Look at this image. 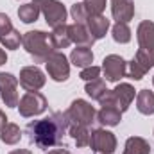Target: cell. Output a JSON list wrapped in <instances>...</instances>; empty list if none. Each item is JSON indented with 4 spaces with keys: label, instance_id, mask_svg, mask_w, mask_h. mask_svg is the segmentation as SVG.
Instances as JSON below:
<instances>
[{
    "label": "cell",
    "instance_id": "cell-28",
    "mask_svg": "<svg viewBox=\"0 0 154 154\" xmlns=\"http://www.w3.org/2000/svg\"><path fill=\"white\" fill-rule=\"evenodd\" d=\"M0 116H4V115L0 113ZM5 120H7V118H0V124H5Z\"/></svg>",
    "mask_w": 154,
    "mask_h": 154
},
{
    "label": "cell",
    "instance_id": "cell-6",
    "mask_svg": "<svg viewBox=\"0 0 154 154\" xmlns=\"http://www.w3.org/2000/svg\"><path fill=\"white\" fill-rule=\"evenodd\" d=\"M47 70L54 81H66L68 79V63L63 54H50L47 59Z\"/></svg>",
    "mask_w": 154,
    "mask_h": 154
},
{
    "label": "cell",
    "instance_id": "cell-10",
    "mask_svg": "<svg viewBox=\"0 0 154 154\" xmlns=\"http://www.w3.org/2000/svg\"><path fill=\"white\" fill-rule=\"evenodd\" d=\"M20 82H22L23 88L32 91V90H38V88L43 86L45 77H43V74L39 72L38 68H23L22 75H20Z\"/></svg>",
    "mask_w": 154,
    "mask_h": 154
},
{
    "label": "cell",
    "instance_id": "cell-18",
    "mask_svg": "<svg viewBox=\"0 0 154 154\" xmlns=\"http://www.w3.org/2000/svg\"><path fill=\"white\" fill-rule=\"evenodd\" d=\"M70 41H72V39H70L68 29H66L65 25H59V27H56V31H54V34H52V43H54V47H56V48L66 47Z\"/></svg>",
    "mask_w": 154,
    "mask_h": 154
},
{
    "label": "cell",
    "instance_id": "cell-9",
    "mask_svg": "<svg viewBox=\"0 0 154 154\" xmlns=\"http://www.w3.org/2000/svg\"><path fill=\"white\" fill-rule=\"evenodd\" d=\"M104 72L108 81H118L125 74V61L118 56H109L104 59Z\"/></svg>",
    "mask_w": 154,
    "mask_h": 154
},
{
    "label": "cell",
    "instance_id": "cell-23",
    "mask_svg": "<svg viewBox=\"0 0 154 154\" xmlns=\"http://www.w3.org/2000/svg\"><path fill=\"white\" fill-rule=\"evenodd\" d=\"M72 16L75 20V23H82L86 20V7H84V4H75L72 7Z\"/></svg>",
    "mask_w": 154,
    "mask_h": 154
},
{
    "label": "cell",
    "instance_id": "cell-25",
    "mask_svg": "<svg viewBox=\"0 0 154 154\" xmlns=\"http://www.w3.org/2000/svg\"><path fill=\"white\" fill-rule=\"evenodd\" d=\"M100 74V68H97V66H88V68H84L82 72H81V79H84V81H95L97 77Z\"/></svg>",
    "mask_w": 154,
    "mask_h": 154
},
{
    "label": "cell",
    "instance_id": "cell-11",
    "mask_svg": "<svg viewBox=\"0 0 154 154\" xmlns=\"http://www.w3.org/2000/svg\"><path fill=\"white\" fill-rule=\"evenodd\" d=\"M138 38L142 43V48L154 54V23H149V22L142 23L140 31H138Z\"/></svg>",
    "mask_w": 154,
    "mask_h": 154
},
{
    "label": "cell",
    "instance_id": "cell-15",
    "mask_svg": "<svg viewBox=\"0 0 154 154\" xmlns=\"http://www.w3.org/2000/svg\"><path fill=\"white\" fill-rule=\"evenodd\" d=\"M72 61L75 66H90L93 61V54L88 47H81L72 52Z\"/></svg>",
    "mask_w": 154,
    "mask_h": 154
},
{
    "label": "cell",
    "instance_id": "cell-1",
    "mask_svg": "<svg viewBox=\"0 0 154 154\" xmlns=\"http://www.w3.org/2000/svg\"><path fill=\"white\" fill-rule=\"evenodd\" d=\"M68 118L63 113H54L48 118L31 122L27 125V134L31 143H36L39 149H48L54 147L61 142V136L66 129Z\"/></svg>",
    "mask_w": 154,
    "mask_h": 154
},
{
    "label": "cell",
    "instance_id": "cell-22",
    "mask_svg": "<svg viewBox=\"0 0 154 154\" xmlns=\"http://www.w3.org/2000/svg\"><path fill=\"white\" fill-rule=\"evenodd\" d=\"M113 38H115V41H120V43H127L131 39V32L125 23H122V22L116 23L113 29Z\"/></svg>",
    "mask_w": 154,
    "mask_h": 154
},
{
    "label": "cell",
    "instance_id": "cell-3",
    "mask_svg": "<svg viewBox=\"0 0 154 154\" xmlns=\"http://www.w3.org/2000/svg\"><path fill=\"white\" fill-rule=\"evenodd\" d=\"M38 4H43L39 5L45 18H47V23L52 25V27H59V23H65V16H66V11L63 7V4L56 2V0H34ZM36 4V5H38Z\"/></svg>",
    "mask_w": 154,
    "mask_h": 154
},
{
    "label": "cell",
    "instance_id": "cell-7",
    "mask_svg": "<svg viewBox=\"0 0 154 154\" xmlns=\"http://www.w3.org/2000/svg\"><path fill=\"white\" fill-rule=\"evenodd\" d=\"M90 145H91V149H93L95 152L111 154L113 151H115V138H113L111 133L99 129V131H95V133L91 134V138H90Z\"/></svg>",
    "mask_w": 154,
    "mask_h": 154
},
{
    "label": "cell",
    "instance_id": "cell-12",
    "mask_svg": "<svg viewBox=\"0 0 154 154\" xmlns=\"http://www.w3.org/2000/svg\"><path fill=\"white\" fill-rule=\"evenodd\" d=\"M108 27H109V22L104 18V16H100V14H91V18H90V31H91V34H93V39L97 38H102L104 34H106V31H108Z\"/></svg>",
    "mask_w": 154,
    "mask_h": 154
},
{
    "label": "cell",
    "instance_id": "cell-8",
    "mask_svg": "<svg viewBox=\"0 0 154 154\" xmlns=\"http://www.w3.org/2000/svg\"><path fill=\"white\" fill-rule=\"evenodd\" d=\"M0 90L7 106H16V79L11 74H0Z\"/></svg>",
    "mask_w": 154,
    "mask_h": 154
},
{
    "label": "cell",
    "instance_id": "cell-19",
    "mask_svg": "<svg viewBox=\"0 0 154 154\" xmlns=\"http://www.w3.org/2000/svg\"><path fill=\"white\" fill-rule=\"evenodd\" d=\"M38 5L32 2V4H27V5H23V7H20V11H18V16L25 22V23H31V22H36V18H38Z\"/></svg>",
    "mask_w": 154,
    "mask_h": 154
},
{
    "label": "cell",
    "instance_id": "cell-21",
    "mask_svg": "<svg viewBox=\"0 0 154 154\" xmlns=\"http://www.w3.org/2000/svg\"><path fill=\"white\" fill-rule=\"evenodd\" d=\"M86 91H88V95H91L93 99H99V100H102L104 95L108 93V90L104 88V84L100 81H97V79H95V82H91V84L86 86Z\"/></svg>",
    "mask_w": 154,
    "mask_h": 154
},
{
    "label": "cell",
    "instance_id": "cell-20",
    "mask_svg": "<svg viewBox=\"0 0 154 154\" xmlns=\"http://www.w3.org/2000/svg\"><path fill=\"white\" fill-rule=\"evenodd\" d=\"M20 138V129L13 124H5V127L2 129V140L5 143H16Z\"/></svg>",
    "mask_w": 154,
    "mask_h": 154
},
{
    "label": "cell",
    "instance_id": "cell-24",
    "mask_svg": "<svg viewBox=\"0 0 154 154\" xmlns=\"http://www.w3.org/2000/svg\"><path fill=\"white\" fill-rule=\"evenodd\" d=\"M104 5H106V0H88L84 7H86V11L91 9V14H100Z\"/></svg>",
    "mask_w": 154,
    "mask_h": 154
},
{
    "label": "cell",
    "instance_id": "cell-5",
    "mask_svg": "<svg viewBox=\"0 0 154 154\" xmlns=\"http://www.w3.org/2000/svg\"><path fill=\"white\" fill-rule=\"evenodd\" d=\"M47 108V100L43 95H39L36 91H29L22 102H20V113L23 116H32V115H39L41 111H45Z\"/></svg>",
    "mask_w": 154,
    "mask_h": 154
},
{
    "label": "cell",
    "instance_id": "cell-16",
    "mask_svg": "<svg viewBox=\"0 0 154 154\" xmlns=\"http://www.w3.org/2000/svg\"><path fill=\"white\" fill-rule=\"evenodd\" d=\"M151 147L142 138H129L125 145V154H149Z\"/></svg>",
    "mask_w": 154,
    "mask_h": 154
},
{
    "label": "cell",
    "instance_id": "cell-27",
    "mask_svg": "<svg viewBox=\"0 0 154 154\" xmlns=\"http://www.w3.org/2000/svg\"><path fill=\"white\" fill-rule=\"evenodd\" d=\"M5 59H7V57H5V54L0 50V65H2V63H5Z\"/></svg>",
    "mask_w": 154,
    "mask_h": 154
},
{
    "label": "cell",
    "instance_id": "cell-13",
    "mask_svg": "<svg viewBox=\"0 0 154 154\" xmlns=\"http://www.w3.org/2000/svg\"><path fill=\"white\" fill-rule=\"evenodd\" d=\"M136 104H138L140 113L152 115L154 113V93L147 91V90H142L140 95H138V99H136Z\"/></svg>",
    "mask_w": 154,
    "mask_h": 154
},
{
    "label": "cell",
    "instance_id": "cell-26",
    "mask_svg": "<svg viewBox=\"0 0 154 154\" xmlns=\"http://www.w3.org/2000/svg\"><path fill=\"white\" fill-rule=\"evenodd\" d=\"M48 154H70L68 151H63V149H57V151H52V152H48Z\"/></svg>",
    "mask_w": 154,
    "mask_h": 154
},
{
    "label": "cell",
    "instance_id": "cell-4",
    "mask_svg": "<svg viewBox=\"0 0 154 154\" xmlns=\"http://www.w3.org/2000/svg\"><path fill=\"white\" fill-rule=\"evenodd\" d=\"M23 45H25L27 52L32 54L39 61L50 52V48H47V34L39 32V31L38 32H27L23 38Z\"/></svg>",
    "mask_w": 154,
    "mask_h": 154
},
{
    "label": "cell",
    "instance_id": "cell-17",
    "mask_svg": "<svg viewBox=\"0 0 154 154\" xmlns=\"http://www.w3.org/2000/svg\"><path fill=\"white\" fill-rule=\"evenodd\" d=\"M68 34H70V39H74L77 43H86V45H91L93 43V36H86L88 32L84 31V27L81 23H75L74 27L68 29Z\"/></svg>",
    "mask_w": 154,
    "mask_h": 154
},
{
    "label": "cell",
    "instance_id": "cell-2",
    "mask_svg": "<svg viewBox=\"0 0 154 154\" xmlns=\"http://www.w3.org/2000/svg\"><path fill=\"white\" fill-rule=\"evenodd\" d=\"M65 115H66V118H68L70 122H74V125H82V127H84L86 124L93 122L95 111H93V108H91L88 102H84V100H75Z\"/></svg>",
    "mask_w": 154,
    "mask_h": 154
},
{
    "label": "cell",
    "instance_id": "cell-14",
    "mask_svg": "<svg viewBox=\"0 0 154 154\" xmlns=\"http://www.w3.org/2000/svg\"><path fill=\"white\" fill-rule=\"evenodd\" d=\"M113 104H104L102 111L99 113V120L102 124H108V125H116L118 120H120V109L118 108H111Z\"/></svg>",
    "mask_w": 154,
    "mask_h": 154
}]
</instances>
